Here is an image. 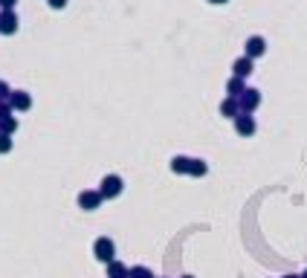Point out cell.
Returning <instances> with one entry per match:
<instances>
[{
    "label": "cell",
    "instance_id": "obj_22",
    "mask_svg": "<svg viewBox=\"0 0 307 278\" xmlns=\"http://www.w3.org/2000/svg\"><path fill=\"white\" fill-rule=\"evenodd\" d=\"M284 278H301V275H284Z\"/></svg>",
    "mask_w": 307,
    "mask_h": 278
},
{
    "label": "cell",
    "instance_id": "obj_12",
    "mask_svg": "<svg viewBox=\"0 0 307 278\" xmlns=\"http://www.w3.org/2000/svg\"><path fill=\"white\" fill-rule=\"evenodd\" d=\"M0 29H3V32H15V29H18V18H15L12 12H6V15L0 18Z\"/></svg>",
    "mask_w": 307,
    "mask_h": 278
},
{
    "label": "cell",
    "instance_id": "obj_7",
    "mask_svg": "<svg viewBox=\"0 0 307 278\" xmlns=\"http://www.w3.org/2000/svg\"><path fill=\"white\" fill-rule=\"evenodd\" d=\"M232 73H235V76H241V79H247L249 73H252V58H249V55L238 58V61H235V67H232Z\"/></svg>",
    "mask_w": 307,
    "mask_h": 278
},
{
    "label": "cell",
    "instance_id": "obj_2",
    "mask_svg": "<svg viewBox=\"0 0 307 278\" xmlns=\"http://www.w3.org/2000/svg\"><path fill=\"white\" fill-rule=\"evenodd\" d=\"M238 104H241L244 113H252V110L261 104V93L258 90H244L241 96H238Z\"/></svg>",
    "mask_w": 307,
    "mask_h": 278
},
{
    "label": "cell",
    "instance_id": "obj_6",
    "mask_svg": "<svg viewBox=\"0 0 307 278\" xmlns=\"http://www.w3.org/2000/svg\"><path fill=\"white\" fill-rule=\"evenodd\" d=\"M79 203H82L87 212H93V208L102 203V191H84V194L79 197Z\"/></svg>",
    "mask_w": 307,
    "mask_h": 278
},
{
    "label": "cell",
    "instance_id": "obj_20",
    "mask_svg": "<svg viewBox=\"0 0 307 278\" xmlns=\"http://www.w3.org/2000/svg\"><path fill=\"white\" fill-rule=\"evenodd\" d=\"M0 3H3V6H12L15 0H0Z\"/></svg>",
    "mask_w": 307,
    "mask_h": 278
},
{
    "label": "cell",
    "instance_id": "obj_10",
    "mask_svg": "<svg viewBox=\"0 0 307 278\" xmlns=\"http://www.w3.org/2000/svg\"><path fill=\"white\" fill-rule=\"evenodd\" d=\"M238 110H241V104H238L235 96H229V99H226V102L220 104V113H223V116H232V119H235Z\"/></svg>",
    "mask_w": 307,
    "mask_h": 278
},
{
    "label": "cell",
    "instance_id": "obj_11",
    "mask_svg": "<svg viewBox=\"0 0 307 278\" xmlns=\"http://www.w3.org/2000/svg\"><path fill=\"white\" fill-rule=\"evenodd\" d=\"M189 168H191L189 157H174V160H171V171L174 174H189Z\"/></svg>",
    "mask_w": 307,
    "mask_h": 278
},
{
    "label": "cell",
    "instance_id": "obj_4",
    "mask_svg": "<svg viewBox=\"0 0 307 278\" xmlns=\"http://www.w3.org/2000/svg\"><path fill=\"white\" fill-rule=\"evenodd\" d=\"M235 130L241 133V136H252V133H255V119H252L249 113L235 116Z\"/></svg>",
    "mask_w": 307,
    "mask_h": 278
},
{
    "label": "cell",
    "instance_id": "obj_17",
    "mask_svg": "<svg viewBox=\"0 0 307 278\" xmlns=\"http://www.w3.org/2000/svg\"><path fill=\"white\" fill-rule=\"evenodd\" d=\"M64 3H67V0H49V6H52V9H64Z\"/></svg>",
    "mask_w": 307,
    "mask_h": 278
},
{
    "label": "cell",
    "instance_id": "obj_19",
    "mask_svg": "<svg viewBox=\"0 0 307 278\" xmlns=\"http://www.w3.org/2000/svg\"><path fill=\"white\" fill-rule=\"evenodd\" d=\"M0 96H6V84L3 81H0Z\"/></svg>",
    "mask_w": 307,
    "mask_h": 278
},
{
    "label": "cell",
    "instance_id": "obj_3",
    "mask_svg": "<svg viewBox=\"0 0 307 278\" xmlns=\"http://www.w3.org/2000/svg\"><path fill=\"white\" fill-rule=\"evenodd\" d=\"M122 194V180H119L116 174H110L102 180V197H119Z\"/></svg>",
    "mask_w": 307,
    "mask_h": 278
},
{
    "label": "cell",
    "instance_id": "obj_1",
    "mask_svg": "<svg viewBox=\"0 0 307 278\" xmlns=\"http://www.w3.org/2000/svg\"><path fill=\"white\" fill-rule=\"evenodd\" d=\"M113 255H116V246H113L110 238H99V241H96V258H99V261L110 264V261H113Z\"/></svg>",
    "mask_w": 307,
    "mask_h": 278
},
{
    "label": "cell",
    "instance_id": "obj_14",
    "mask_svg": "<svg viewBox=\"0 0 307 278\" xmlns=\"http://www.w3.org/2000/svg\"><path fill=\"white\" fill-rule=\"evenodd\" d=\"M12 104L24 110V107H29V96H26V93H15V96H12Z\"/></svg>",
    "mask_w": 307,
    "mask_h": 278
},
{
    "label": "cell",
    "instance_id": "obj_5",
    "mask_svg": "<svg viewBox=\"0 0 307 278\" xmlns=\"http://www.w3.org/2000/svg\"><path fill=\"white\" fill-rule=\"evenodd\" d=\"M264 52H267V41H264L261 35H252V38L247 41V55L258 58V55H264Z\"/></svg>",
    "mask_w": 307,
    "mask_h": 278
},
{
    "label": "cell",
    "instance_id": "obj_9",
    "mask_svg": "<svg viewBox=\"0 0 307 278\" xmlns=\"http://www.w3.org/2000/svg\"><path fill=\"white\" fill-rule=\"evenodd\" d=\"M107 275H110V278H130V269H128V266H122L119 261H110V266H107Z\"/></svg>",
    "mask_w": 307,
    "mask_h": 278
},
{
    "label": "cell",
    "instance_id": "obj_24",
    "mask_svg": "<svg viewBox=\"0 0 307 278\" xmlns=\"http://www.w3.org/2000/svg\"><path fill=\"white\" fill-rule=\"evenodd\" d=\"M186 278H191V275H186Z\"/></svg>",
    "mask_w": 307,
    "mask_h": 278
},
{
    "label": "cell",
    "instance_id": "obj_23",
    "mask_svg": "<svg viewBox=\"0 0 307 278\" xmlns=\"http://www.w3.org/2000/svg\"><path fill=\"white\" fill-rule=\"evenodd\" d=\"M301 278H307V272H304V275H301Z\"/></svg>",
    "mask_w": 307,
    "mask_h": 278
},
{
    "label": "cell",
    "instance_id": "obj_15",
    "mask_svg": "<svg viewBox=\"0 0 307 278\" xmlns=\"http://www.w3.org/2000/svg\"><path fill=\"white\" fill-rule=\"evenodd\" d=\"M130 278H154V272L148 266H133V269H130Z\"/></svg>",
    "mask_w": 307,
    "mask_h": 278
},
{
    "label": "cell",
    "instance_id": "obj_8",
    "mask_svg": "<svg viewBox=\"0 0 307 278\" xmlns=\"http://www.w3.org/2000/svg\"><path fill=\"white\" fill-rule=\"evenodd\" d=\"M247 90V84H244V79H241V76H232V79L226 81V93H229V96H241V93Z\"/></svg>",
    "mask_w": 307,
    "mask_h": 278
},
{
    "label": "cell",
    "instance_id": "obj_16",
    "mask_svg": "<svg viewBox=\"0 0 307 278\" xmlns=\"http://www.w3.org/2000/svg\"><path fill=\"white\" fill-rule=\"evenodd\" d=\"M3 127H6V130H15V127H18V122H15V119H3Z\"/></svg>",
    "mask_w": 307,
    "mask_h": 278
},
{
    "label": "cell",
    "instance_id": "obj_13",
    "mask_svg": "<svg viewBox=\"0 0 307 278\" xmlns=\"http://www.w3.org/2000/svg\"><path fill=\"white\" fill-rule=\"evenodd\" d=\"M189 174H191V177H203V174H206V162H203V160H191Z\"/></svg>",
    "mask_w": 307,
    "mask_h": 278
},
{
    "label": "cell",
    "instance_id": "obj_21",
    "mask_svg": "<svg viewBox=\"0 0 307 278\" xmlns=\"http://www.w3.org/2000/svg\"><path fill=\"white\" fill-rule=\"evenodd\" d=\"M209 3H217V6H220V3H226V0H209Z\"/></svg>",
    "mask_w": 307,
    "mask_h": 278
},
{
    "label": "cell",
    "instance_id": "obj_18",
    "mask_svg": "<svg viewBox=\"0 0 307 278\" xmlns=\"http://www.w3.org/2000/svg\"><path fill=\"white\" fill-rule=\"evenodd\" d=\"M0 151H9V139L6 136H0Z\"/></svg>",
    "mask_w": 307,
    "mask_h": 278
}]
</instances>
